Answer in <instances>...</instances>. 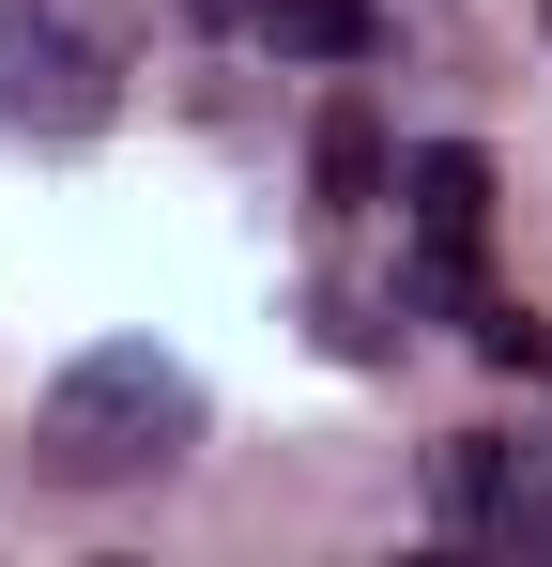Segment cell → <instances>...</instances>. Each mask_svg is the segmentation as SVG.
<instances>
[{"instance_id":"5b68a950","label":"cell","mask_w":552,"mask_h":567,"mask_svg":"<svg viewBox=\"0 0 552 567\" xmlns=\"http://www.w3.org/2000/svg\"><path fill=\"white\" fill-rule=\"evenodd\" d=\"M368 185H384V123H368V107H323V199L354 215Z\"/></svg>"},{"instance_id":"277c9868","label":"cell","mask_w":552,"mask_h":567,"mask_svg":"<svg viewBox=\"0 0 552 567\" xmlns=\"http://www.w3.org/2000/svg\"><path fill=\"white\" fill-rule=\"evenodd\" d=\"M262 31L292 62H368V31H384V0H262Z\"/></svg>"},{"instance_id":"6da1fadb","label":"cell","mask_w":552,"mask_h":567,"mask_svg":"<svg viewBox=\"0 0 552 567\" xmlns=\"http://www.w3.org/2000/svg\"><path fill=\"white\" fill-rule=\"evenodd\" d=\"M200 430V383L154 353V338H108V353H78V369L47 383V430H31V461L78 475V491H108V475H154Z\"/></svg>"},{"instance_id":"8992f818","label":"cell","mask_w":552,"mask_h":567,"mask_svg":"<svg viewBox=\"0 0 552 567\" xmlns=\"http://www.w3.org/2000/svg\"><path fill=\"white\" fill-rule=\"evenodd\" d=\"M200 16H231V0H200Z\"/></svg>"},{"instance_id":"3957f363","label":"cell","mask_w":552,"mask_h":567,"mask_svg":"<svg viewBox=\"0 0 552 567\" xmlns=\"http://www.w3.org/2000/svg\"><path fill=\"white\" fill-rule=\"evenodd\" d=\"M415 230H430V261H476V230H491V154H460V138H430L415 154Z\"/></svg>"},{"instance_id":"7a4b0ae2","label":"cell","mask_w":552,"mask_h":567,"mask_svg":"<svg viewBox=\"0 0 552 567\" xmlns=\"http://www.w3.org/2000/svg\"><path fill=\"white\" fill-rule=\"evenodd\" d=\"M0 107H16V123H47V138H92V123H108V62H92L62 16H31V0H16V16H0Z\"/></svg>"}]
</instances>
